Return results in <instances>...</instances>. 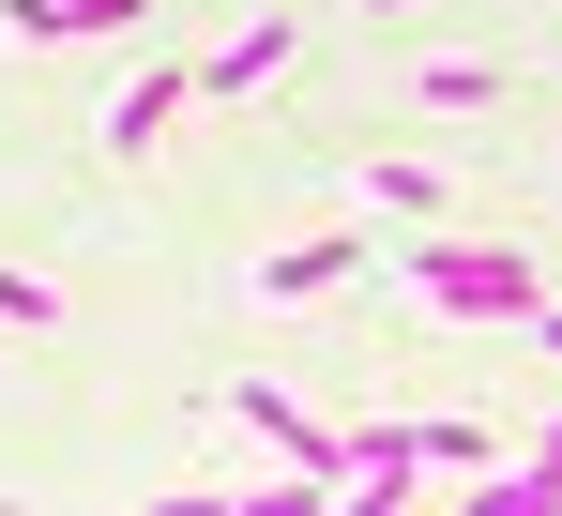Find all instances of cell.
<instances>
[{
    "mask_svg": "<svg viewBox=\"0 0 562 516\" xmlns=\"http://www.w3.org/2000/svg\"><path fill=\"white\" fill-rule=\"evenodd\" d=\"M0 335H61V289H46L31 258H0Z\"/></svg>",
    "mask_w": 562,
    "mask_h": 516,
    "instance_id": "10",
    "label": "cell"
},
{
    "mask_svg": "<svg viewBox=\"0 0 562 516\" xmlns=\"http://www.w3.org/2000/svg\"><path fill=\"white\" fill-rule=\"evenodd\" d=\"M411 106H441V122H471V106H502V77H486V61H426V77H411Z\"/></svg>",
    "mask_w": 562,
    "mask_h": 516,
    "instance_id": "9",
    "label": "cell"
},
{
    "mask_svg": "<svg viewBox=\"0 0 562 516\" xmlns=\"http://www.w3.org/2000/svg\"><path fill=\"white\" fill-rule=\"evenodd\" d=\"M228 426L259 440V456H289V471H319V486H335V426H319L304 395H274V380H228Z\"/></svg>",
    "mask_w": 562,
    "mask_h": 516,
    "instance_id": "2",
    "label": "cell"
},
{
    "mask_svg": "<svg viewBox=\"0 0 562 516\" xmlns=\"http://www.w3.org/2000/svg\"><path fill=\"white\" fill-rule=\"evenodd\" d=\"M350 273H366V244H350V228H304V244L259 258V304H319V289H350Z\"/></svg>",
    "mask_w": 562,
    "mask_h": 516,
    "instance_id": "5",
    "label": "cell"
},
{
    "mask_svg": "<svg viewBox=\"0 0 562 516\" xmlns=\"http://www.w3.org/2000/svg\"><path fill=\"white\" fill-rule=\"evenodd\" d=\"M366 213H457V198H441V168H395V153H380V168H366Z\"/></svg>",
    "mask_w": 562,
    "mask_h": 516,
    "instance_id": "11",
    "label": "cell"
},
{
    "mask_svg": "<svg viewBox=\"0 0 562 516\" xmlns=\"http://www.w3.org/2000/svg\"><path fill=\"white\" fill-rule=\"evenodd\" d=\"M395 426H411V456H426V471H457V486L486 471V456H502V440L471 426V411H395Z\"/></svg>",
    "mask_w": 562,
    "mask_h": 516,
    "instance_id": "8",
    "label": "cell"
},
{
    "mask_svg": "<svg viewBox=\"0 0 562 516\" xmlns=\"http://www.w3.org/2000/svg\"><path fill=\"white\" fill-rule=\"evenodd\" d=\"M122 15H153V0H0L15 46H77V31H122Z\"/></svg>",
    "mask_w": 562,
    "mask_h": 516,
    "instance_id": "6",
    "label": "cell"
},
{
    "mask_svg": "<svg viewBox=\"0 0 562 516\" xmlns=\"http://www.w3.org/2000/svg\"><path fill=\"white\" fill-rule=\"evenodd\" d=\"M411 486H426V456H411V426H395V411H380V426H335V502H411Z\"/></svg>",
    "mask_w": 562,
    "mask_h": 516,
    "instance_id": "3",
    "label": "cell"
},
{
    "mask_svg": "<svg viewBox=\"0 0 562 516\" xmlns=\"http://www.w3.org/2000/svg\"><path fill=\"white\" fill-rule=\"evenodd\" d=\"M183 106H198V91H183V61H153V77H137L122 106H106V153H153V137H168Z\"/></svg>",
    "mask_w": 562,
    "mask_h": 516,
    "instance_id": "7",
    "label": "cell"
},
{
    "mask_svg": "<svg viewBox=\"0 0 562 516\" xmlns=\"http://www.w3.org/2000/svg\"><path fill=\"white\" fill-rule=\"evenodd\" d=\"M395 289H411L426 319H471V335H517V319L548 304L532 244H395Z\"/></svg>",
    "mask_w": 562,
    "mask_h": 516,
    "instance_id": "1",
    "label": "cell"
},
{
    "mask_svg": "<svg viewBox=\"0 0 562 516\" xmlns=\"http://www.w3.org/2000/svg\"><path fill=\"white\" fill-rule=\"evenodd\" d=\"M366 15H411V0H366Z\"/></svg>",
    "mask_w": 562,
    "mask_h": 516,
    "instance_id": "13",
    "label": "cell"
},
{
    "mask_svg": "<svg viewBox=\"0 0 562 516\" xmlns=\"http://www.w3.org/2000/svg\"><path fill=\"white\" fill-rule=\"evenodd\" d=\"M289 46H304L289 15H244L213 61H183V91H198V106H228V91H274V77H289Z\"/></svg>",
    "mask_w": 562,
    "mask_h": 516,
    "instance_id": "4",
    "label": "cell"
},
{
    "mask_svg": "<svg viewBox=\"0 0 562 516\" xmlns=\"http://www.w3.org/2000/svg\"><path fill=\"white\" fill-rule=\"evenodd\" d=\"M517 349H532V364H562V304H532V319H517Z\"/></svg>",
    "mask_w": 562,
    "mask_h": 516,
    "instance_id": "12",
    "label": "cell"
}]
</instances>
